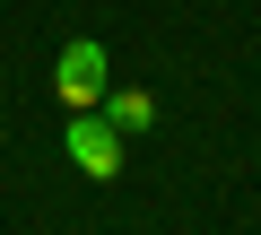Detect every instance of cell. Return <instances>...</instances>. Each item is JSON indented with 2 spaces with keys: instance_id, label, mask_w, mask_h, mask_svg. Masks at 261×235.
Wrapping results in <instances>:
<instances>
[{
  "instance_id": "3957f363",
  "label": "cell",
  "mask_w": 261,
  "mask_h": 235,
  "mask_svg": "<svg viewBox=\"0 0 261 235\" xmlns=\"http://www.w3.org/2000/svg\"><path fill=\"white\" fill-rule=\"evenodd\" d=\"M96 113H105V122H113L122 140L157 131V96H148V87H105V105H96Z\"/></svg>"
},
{
  "instance_id": "6da1fadb",
  "label": "cell",
  "mask_w": 261,
  "mask_h": 235,
  "mask_svg": "<svg viewBox=\"0 0 261 235\" xmlns=\"http://www.w3.org/2000/svg\"><path fill=\"white\" fill-rule=\"evenodd\" d=\"M105 87H113V53H105L96 35H70V44L53 53V96H61L70 113H96Z\"/></svg>"
},
{
  "instance_id": "7a4b0ae2",
  "label": "cell",
  "mask_w": 261,
  "mask_h": 235,
  "mask_svg": "<svg viewBox=\"0 0 261 235\" xmlns=\"http://www.w3.org/2000/svg\"><path fill=\"white\" fill-rule=\"evenodd\" d=\"M61 157H70L87 183H113V174H122V157H130V140L105 122V113H70V131H61Z\"/></svg>"
}]
</instances>
